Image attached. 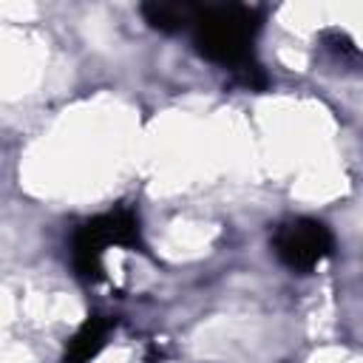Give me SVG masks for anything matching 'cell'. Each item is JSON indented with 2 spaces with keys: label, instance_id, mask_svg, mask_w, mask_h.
I'll return each instance as SVG.
<instances>
[{
  "label": "cell",
  "instance_id": "obj_1",
  "mask_svg": "<svg viewBox=\"0 0 363 363\" xmlns=\"http://www.w3.org/2000/svg\"><path fill=\"white\" fill-rule=\"evenodd\" d=\"M261 23H264V11L247 3L193 6L190 11L196 51L204 60L230 68L233 74L255 65L252 43L255 34L261 31Z\"/></svg>",
  "mask_w": 363,
  "mask_h": 363
},
{
  "label": "cell",
  "instance_id": "obj_2",
  "mask_svg": "<svg viewBox=\"0 0 363 363\" xmlns=\"http://www.w3.org/2000/svg\"><path fill=\"white\" fill-rule=\"evenodd\" d=\"M108 247H128V250L145 252L139 216L133 207H125V204L113 207L77 227L74 244H71V264H74L77 278H82L85 284L102 281L105 278L102 255Z\"/></svg>",
  "mask_w": 363,
  "mask_h": 363
},
{
  "label": "cell",
  "instance_id": "obj_3",
  "mask_svg": "<svg viewBox=\"0 0 363 363\" xmlns=\"http://www.w3.org/2000/svg\"><path fill=\"white\" fill-rule=\"evenodd\" d=\"M272 250L278 255V261L284 267H289L292 272H312L320 261H326L335 250V238L329 233V227L318 218H286L275 227L272 233Z\"/></svg>",
  "mask_w": 363,
  "mask_h": 363
},
{
  "label": "cell",
  "instance_id": "obj_4",
  "mask_svg": "<svg viewBox=\"0 0 363 363\" xmlns=\"http://www.w3.org/2000/svg\"><path fill=\"white\" fill-rule=\"evenodd\" d=\"M116 329V318L111 315H88L85 323L74 332V337L65 346V363H91L105 346L108 337Z\"/></svg>",
  "mask_w": 363,
  "mask_h": 363
},
{
  "label": "cell",
  "instance_id": "obj_5",
  "mask_svg": "<svg viewBox=\"0 0 363 363\" xmlns=\"http://www.w3.org/2000/svg\"><path fill=\"white\" fill-rule=\"evenodd\" d=\"M190 11H193V6H187V3H145L142 6L145 23L156 31H164V34L187 28L190 26Z\"/></svg>",
  "mask_w": 363,
  "mask_h": 363
}]
</instances>
